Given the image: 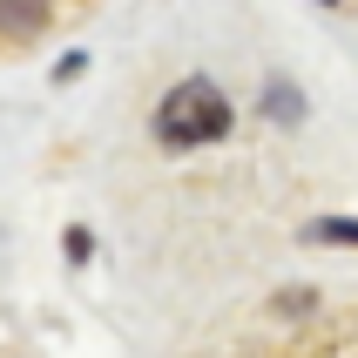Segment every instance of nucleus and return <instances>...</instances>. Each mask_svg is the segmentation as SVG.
<instances>
[{
  "label": "nucleus",
  "mask_w": 358,
  "mask_h": 358,
  "mask_svg": "<svg viewBox=\"0 0 358 358\" xmlns=\"http://www.w3.org/2000/svg\"><path fill=\"white\" fill-rule=\"evenodd\" d=\"M311 237L318 243H358V223L352 217H324V223H311Z\"/></svg>",
  "instance_id": "3"
},
{
  "label": "nucleus",
  "mask_w": 358,
  "mask_h": 358,
  "mask_svg": "<svg viewBox=\"0 0 358 358\" xmlns=\"http://www.w3.org/2000/svg\"><path fill=\"white\" fill-rule=\"evenodd\" d=\"M48 20V0H0V34H34Z\"/></svg>",
  "instance_id": "2"
},
{
  "label": "nucleus",
  "mask_w": 358,
  "mask_h": 358,
  "mask_svg": "<svg viewBox=\"0 0 358 358\" xmlns=\"http://www.w3.org/2000/svg\"><path fill=\"white\" fill-rule=\"evenodd\" d=\"M149 129H156L162 149H203V142H223V136H230V101H223L217 81L189 75L182 88H169V95L156 101Z\"/></svg>",
  "instance_id": "1"
}]
</instances>
